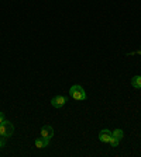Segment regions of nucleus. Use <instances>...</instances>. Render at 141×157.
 Segmentation results:
<instances>
[{
	"instance_id": "1",
	"label": "nucleus",
	"mask_w": 141,
	"mask_h": 157,
	"mask_svg": "<svg viewBox=\"0 0 141 157\" xmlns=\"http://www.w3.org/2000/svg\"><path fill=\"white\" fill-rule=\"evenodd\" d=\"M69 95H71V98H73L75 101H83V100H86V97H88L85 90H83V87L79 84H75L69 88Z\"/></svg>"
},
{
	"instance_id": "2",
	"label": "nucleus",
	"mask_w": 141,
	"mask_h": 157,
	"mask_svg": "<svg viewBox=\"0 0 141 157\" xmlns=\"http://www.w3.org/2000/svg\"><path fill=\"white\" fill-rule=\"evenodd\" d=\"M14 133V125L9 121H3L0 124V136L3 139H7V137H11Z\"/></svg>"
},
{
	"instance_id": "3",
	"label": "nucleus",
	"mask_w": 141,
	"mask_h": 157,
	"mask_svg": "<svg viewBox=\"0 0 141 157\" xmlns=\"http://www.w3.org/2000/svg\"><path fill=\"white\" fill-rule=\"evenodd\" d=\"M66 101H68V97H65V95H55L51 100V105L54 108H56V109H59V108H62L66 104Z\"/></svg>"
},
{
	"instance_id": "4",
	"label": "nucleus",
	"mask_w": 141,
	"mask_h": 157,
	"mask_svg": "<svg viewBox=\"0 0 141 157\" xmlns=\"http://www.w3.org/2000/svg\"><path fill=\"white\" fill-rule=\"evenodd\" d=\"M39 135L43 137H48V139H51V137L54 136V128L51 126V125H44L43 128H41V131H39Z\"/></svg>"
},
{
	"instance_id": "5",
	"label": "nucleus",
	"mask_w": 141,
	"mask_h": 157,
	"mask_svg": "<svg viewBox=\"0 0 141 157\" xmlns=\"http://www.w3.org/2000/svg\"><path fill=\"white\" fill-rule=\"evenodd\" d=\"M110 137H112V131H109V129H102L99 132V140L102 143H109Z\"/></svg>"
},
{
	"instance_id": "6",
	"label": "nucleus",
	"mask_w": 141,
	"mask_h": 157,
	"mask_svg": "<svg viewBox=\"0 0 141 157\" xmlns=\"http://www.w3.org/2000/svg\"><path fill=\"white\" fill-rule=\"evenodd\" d=\"M49 140L51 139H48V137H38V139H35V147L37 149H44V147H47L49 144Z\"/></svg>"
},
{
	"instance_id": "7",
	"label": "nucleus",
	"mask_w": 141,
	"mask_h": 157,
	"mask_svg": "<svg viewBox=\"0 0 141 157\" xmlns=\"http://www.w3.org/2000/svg\"><path fill=\"white\" fill-rule=\"evenodd\" d=\"M131 86L134 88H137V90H140L141 88V76H134V77L131 78Z\"/></svg>"
},
{
	"instance_id": "8",
	"label": "nucleus",
	"mask_w": 141,
	"mask_h": 157,
	"mask_svg": "<svg viewBox=\"0 0 141 157\" xmlns=\"http://www.w3.org/2000/svg\"><path fill=\"white\" fill-rule=\"evenodd\" d=\"M112 135L114 137H117L118 140H122L123 137H124V132H123V129H116V131L112 132Z\"/></svg>"
},
{
	"instance_id": "9",
	"label": "nucleus",
	"mask_w": 141,
	"mask_h": 157,
	"mask_svg": "<svg viewBox=\"0 0 141 157\" xmlns=\"http://www.w3.org/2000/svg\"><path fill=\"white\" fill-rule=\"evenodd\" d=\"M118 142H120V140H118L117 137L113 136V135H112V137L109 139V144H110L112 147H117V146H118Z\"/></svg>"
},
{
	"instance_id": "10",
	"label": "nucleus",
	"mask_w": 141,
	"mask_h": 157,
	"mask_svg": "<svg viewBox=\"0 0 141 157\" xmlns=\"http://www.w3.org/2000/svg\"><path fill=\"white\" fill-rule=\"evenodd\" d=\"M3 121H6V118H4V112H0V124Z\"/></svg>"
},
{
	"instance_id": "11",
	"label": "nucleus",
	"mask_w": 141,
	"mask_h": 157,
	"mask_svg": "<svg viewBox=\"0 0 141 157\" xmlns=\"http://www.w3.org/2000/svg\"><path fill=\"white\" fill-rule=\"evenodd\" d=\"M3 146H4V140H3V137H2V139H0V149H2Z\"/></svg>"
}]
</instances>
